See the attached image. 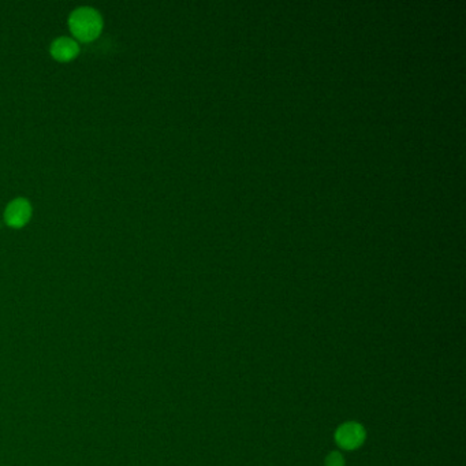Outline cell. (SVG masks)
Listing matches in <instances>:
<instances>
[{"mask_svg": "<svg viewBox=\"0 0 466 466\" xmlns=\"http://www.w3.org/2000/svg\"><path fill=\"white\" fill-rule=\"evenodd\" d=\"M71 33L81 41L95 40L103 28L101 15L90 7H81L72 11L68 19Z\"/></svg>", "mask_w": 466, "mask_h": 466, "instance_id": "cell-1", "label": "cell"}, {"mask_svg": "<svg viewBox=\"0 0 466 466\" xmlns=\"http://www.w3.org/2000/svg\"><path fill=\"white\" fill-rule=\"evenodd\" d=\"M335 439L340 447L346 450H353L362 445L365 439V432L360 424L346 423L339 427V429L336 431Z\"/></svg>", "mask_w": 466, "mask_h": 466, "instance_id": "cell-3", "label": "cell"}, {"mask_svg": "<svg viewBox=\"0 0 466 466\" xmlns=\"http://www.w3.org/2000/svg\"><path fill=\"white\" fill-rule=\"evenodd\" d=\"M32 216V205L26 199H15L11 201L4 211V222L12 227H23Z\"/></svg>", "mask_w": 466, "mask_h": 466, "instance_id": "cell-2", "label": "cell"}, {"mask_svg": "<svg viewBox=\"0 0 466 466\" xmlns=\"http://www.w3.org/2000/svg\"><path fill=\"white\" fill-rule=\"evenodd\" d=\"M79 52L77 41L70 37H59L51 46V55L59 62H68Z\"/></svg>", "mask_w": 466, "mask_h": 466, "instance_id": "cell-4", "label": "cell"}, {"mask_svg": "<svg viewBox=\"0 0 466 466\" xmlns=\"http://www.w3.org/2000/svg\"><path fill=\"white\" fill-rule=\"evenodd\" d=\"M326 466H343V457L339 453H331L327 457Z\"/></svg>", "mask_w": 466, "mask_h": 466, "instance_id": "cell-5", "label": "cell"}]
</instances>
